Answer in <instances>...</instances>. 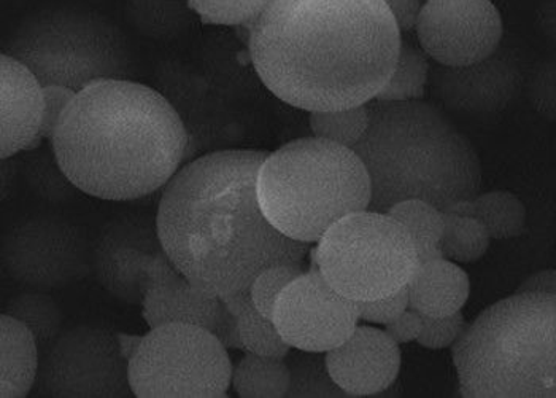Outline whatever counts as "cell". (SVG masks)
<instances>
[{
	"label": "cell",
	"mask_w": 556,
	"mask_h": 398,
	"mask_svg": "<svg viewBox=\"0 0 556 398\" xmlns=\"http://www.w3.org/2000/svg\"><path fill=\"white\" fill-rule=\"evenodd\" d=\"M43 95L45 113L40 137L51 142L64 112L67 111L68 104H71L72 99L75 98L77 92L74 89L61 87V85H48V87H43Z\"/></svg>",
	"instance_id": "obj_36"
},
{
	"label": "cell",
	"mask_w": 556,
	"mask_h": 398,
	"mask_svg": "<svg viewBox=\"0 0 556 398\" xmlns=\"http://www.w3.org/2000/svg\"><path fill=\"white\" fill-rule=\"evenodd\" d=\"M315 263L334 290L358 303L397 294L420 268L407 229L370 209L334 223L317 242Z\"/></svg>",
	"instance_id": "obj_8"
},
{
	"label": "cell",
	"mask_w": 556,
	"mask_h": 398,
	"mask_svg": "<svg viewBox=\"0 0 556 398\" xmlns=\"http://www.w3.org/2000/svg\"><path fill=\"white\" fill-rule=\"evenodd\" d=\"M408 308L424 318L456 314L468 303L471 281L458 263L444 257L421 262L407 286Z\"/></svg>",
	"instance_id": "obj_19"
},
{
	"label": "cell",
	"mask_w": 556,
	"mask_h": 398,
	"mask_svg": "<svg viewBox=\"0 0 556 398\" xmlns=\"http://www.w3.org/2000/svg\"><path fill=\"white\" fill-rule=\"evenodd\" d=\"M231 386L240 398L287 397L290 387L287 360L245 352L232 366Z\"/></svg>",
	"instance_id": "obj_22"
},
{
	"label": "cell",
	"mask_w": 556,
	"mask_h": 398,
	"mask_svg": "<svg viewBox=\"0 0 556 398\" xmlns=\"http://www.w3.org/2000/svg\"><path fill=\"white\" fill-rule=\"evenodd\" d=\"M240 335H242L243 352L250 355L278 357L285 359L290 355L291 346L278 332L274 319L266 318L250 301L239 315Z\"/></svg>",
	"instance_id": "obj_31"
},
{
	"label": "cell",
	"mask_w": 556,
	"mask_h": 398,
	"mask_svg": "<svg viewBox=\"0 0 556 398\" xmlns=\"http://www.w3.org/2000/svg\"><path fill=\"white\" fill-rule=\"evenodd\" d=\"M269 152L225 149L185 163L163 188L161 246L175 268L214 297L250 290L266 268L304 265L312 244L294 241L261 209L257 174Z\"/></svg>",
	"instance_id": "obj_2"
},
{
	"label": "cell",
	"mask_w": 556,
	"mask_h": 398,
	"mask_svg": "<svg viewBox=\"0 0 556 398\" xmlns=\"http://www.w3.org/2000/svg\"><path fill=\"white\" fill-rule=\"evenodd\" d=\"M424 2H428V0H424Z\"/></svg>",
	"instance_id": "obj_44"
},
{
	"label": "cell",
	"mask_w": 556,
	"mask_h": 398,
	"mask_svg": "<svg viewBox=\"0 0 556 398\" xmlns=\"http://www.w3.org/2000/svg\"><path fill=\"white\" fill-rule=\"evenodd\" d=\"M431 87L442 104L455 112L489 115L506 109L520 91L521 74L509 58L492 57L462 67L431 71Z\"/></svg>",
	"instance_id": "obj_15"
},
{
	"label": "cell",
	"mask_w": 556,
	"mask_h": 398,
	"mask_svg": "<svg viewBox=\"0 0 556 398\" xmlns=\"http://www.w3.org/2000/svg\"><path fill=\"white\" fill-rule=\"evenodd\" d=\"M231 376L228 349L199 325L150 328L129 359V384L137 398H223Z\"/></svg>",
	"instance_id": "obj_9"
},
{
	"label": "cell",
	"mask_w": 556,
	"mask_h": 398,
	"mask_svg": "<svg viewBox=\"0 0 556 398\" xmlns=\"http://www.w3.org/2000/svg\"><path fill=\"white\" fill-rule=\"evenodd\" d=\"M463 398H556V295L515 290L452 346Z\"/></svg>",
	"instance_id": "obj_5"
},
{
	"label": "cell",
	"mask_w": 556,
	"mask_h": 398,
	"mask_svg": "<svg viewBox=\"0 0 556 398\" xmlns=\"http://www.w3.org/2000/svg\"><path fill=\"white\" fill-rule=\"evenodd\" d=\"M126 12L140 33L157 40L184 33L194 13L188 0H128Z\"/></svg>",
	"instance_id": "obj_25"
},
{
	"label": "cell",
	"mask_w": 556,
	"mask_h": 398,
	"mask_svg": "<svg viewBox=\"0 0 556 398\" xmlns=\"http://www.w3.org/2000/svg\"><path fill=\"white\" fill-rule=\"evenodd\" d=\"M222 298L223 303L226 304L232 314L239 315L243 311V308L252 301V294L250 290L237 291V294L225 295Z\"/></svg>",
	"instance_id": "obj_41"
},
{
	"label": "cell",
	"mask_w": 556,
	"mask_h": 398,
	"mask_svg": "<svg viewBox=\"0 0 556 398\" xmlns=\"http://www.w3.org/2000/svg\"><path fill=\"white\" fill-rule=\"evenodd\" d=\"M0 397L24 398L36 386L40 349L29 328L12 315L0 318Z\"/></svg>",
	"instance_id": "obj_20"
},
{
	"label": "cell",
	"mask_w": 556,
	"mask_h": 398,
	"mask_svg": "<svg viewBox=\"0 0 556 398\" xmlns=\"http://www.w3.org/2000/svg\"><path fill=\"white\" fill-rule=\"evenodd\" d=\"M408 310V290L407 287L390 297L379 298V300L362 301L359 303V319L366 324L386 325L396 321L401 314Z\"/></svg>",
	"instance_id": "obj_35"
},
{
	"label": "cell",
	"mask_w": 556,
	"mask_h": 398,
	"mask_svg": "<svg viewBox=\"0 0 556 398\" xmlns=\"http://www.w3.org/2000/svg\"><path fill=\"white\" fill-rule=\"evenodd\" d=\"M37 396L48 398H128L129 360L118 333L98 325H75L60 333L40 355Z\"/></svg>",
	"instance_id": "obj_10"
},
{
	"label": "cell",
	"mask_w": 556,
	"mask_h": 398,
	"mask_svg": "<svg viewBox=\"0 0 556 398\" xmlns=\"http://www.w3.org/2000/svg\"><path fill=\"white\" fill-rule=\"evenodd\" d=\"M140 341H142V336L118 333L119 348H122L123 356L128 360L134 356V352L137 351V348H139Z\"/></svg>",
	"instance_id": "obj_42"
},
{
	"label": "cell",
	"mask_w": 556,
	"mask_h": 398,
	"mask_svg": "<svg viewBox=\"0 0 556 398\" xmlns=\"http://www.w3.org/2000/svg\"><path fill=\"white\" fill-rule=\"evenodd\" d=\"M308 125L315 137L353 149L369 128V108L362 104L341 111L308 112Z\"/></svg>",
	"instance_id": "obj_30"
},
{
	"label": "cell",
	"mask_w": 556,
	"mask_h": 398,
	"mask_svg": "<svg viewBox=\"0 0 556 398\" xmlns=\"http://www.w3.org/2000/svg\"><path fill=\"white\" fill-rule=\"evenodd\" d=\"M429 75L431 64L425 51L403 42L393 74L376 99L383 102L418 101L427 91Z\"/></svg>",
	"instance_id": "obj_27"
},
{
	"label": "cell",
	"mask_w": 556,
	"mask_h": 398,
	"mask_svg": "<svg viewBox=\"0 0 556 398\" xmlns=\"http://www.w3.org/2000/svg\"><path fill=\"white\" fill-rule=\"evenodd\" d=\"M2 53L18 60L42 87L81 91L101 80H132L137 54L128 34L104 13L51 5L30 13L5 40Z\"/></svg>",
	"instance_id": "obj_7"
},
{
	"label": "cell",
	"mask_w": 556,
	"mask_h": 398,
	"mask_svg": "<svg viewBox=\"0 0 556 398\" xmlns=\"http://www.w3.org/2000/svg\"><path fill=\"white\" fill-rule=\"evenodd\" d=\"M401 47L403 33L386 0H269L249 33L264 87L307 112L374 101Z\"/></svg>",
	"instance_id": "obj_1"
},
{
	"label": "cell",
	"mask_w": 556,
	"mask_h": 398,
	"mask_svg": "<svg viewBox=\"0 0 556 398\" xmlns=\"http://www.w3.org/2000/svg\"><path fill=\"white\" fill-rule=\"evenodd\" d=\"M386 3L401 33H408L417 27L425 5L424 0H386Z\"/></svg>",
	"instance_id": "obj_39"
},
{
	"label": "cell",
	"mask_w": 556,
	"mask_h": 398,
	"mask_svg": "<svg viewBox=\"0 0 556 398\" xmlns=\"http://www.w3.org/2000/svg\"><path fill=\"white\" fill-rule=\"evenodd\" d=\"M156 219L119 215L99 229L91 246V274L116 300L142 307L140 257L163 252Z\"/></svg>",
	"instance_id": "obj_14"
},
{
	"label": "cell",
	"mask_w": 556,
	"mask_h": 398,
	"mask_svg": "<svg viewBox=\"0 0 556 398\" xmlns=\"http://www.w3.org/2000/svg\"><path fill=\"white\" fill-rule=\"evenodd\" d=\"M444 212L476 219L489 232L492 241L518 238L527 228V208L513 191L493 190L471 199L453 202Z\"/></svg>",
	"instance_id": "obj_21"
},
{
	"label": "cell",
	"mask_w": 556,
	"mask_h": 398,
	"mask_svg": "<svg viewBox=\"0 0 556 398\" xmlns=\"http://www.w3.org/2000/svg\"><path fill=\"white\" fill-rule=\"evenodd\" d=\"M223 303V301H222ZM218 338V341L225 346L228 351H243L242 335H240L239 318L223 303L222 314H219L218 324L212 332Z\"/></svg>",
	"instance_id": "obj_38"
},
{
	"label": "cell",
	"mask_w": 556,
	"mask_h": 398,
	"mask_svg": "<svg viewBox=\"0 0 556 398\" xmlns=\"http://www.w3.org/2000/svg\"><path fill=\"white\" fill-rule=\"evenodd\" d=\"M266 217L288 238L317 244L334 223L366 211L372 190L355 150L320 137H301L269 153L257 174Z\"/></svg>",
	"instance_id": "obj_6"
},
{
	"label": "cell",
	"mask_w": 556,
	"mask_h": 398,
	"mask_svg": "<svg viewBox=\"0 0 556 398\" xmlns=\"http://www.w3.org/2000/svg\"><path fill=\"white\" fill-rule=\"evenodd\" d=\"M3 314L12 315L29 328L39 345L40 355L63 332V311L48 291L29 290L16 295L5 304Z\"/></svg>",
	"instance_id": "obj_24"
},
{
	"label": "cell",
	"mask_w": 556,
	"mask_h": 398,
	"mask_svg": "<svg viewBox=\"0 0 556 398\" xmlns=\"http://www.w3.org/2000/svg\"><path fill=\"white\" fill-rule=\"evenodd\" d=\"M50 144L78 191L134 201L163 190L184 166L188 132L166 96L116 78L78 91Z\"/></svg>",
	"instance_id": "obj_3"
},
{
	"label": "cell",
	"mask_w": 556,
	"mask_h": 398,
	"mask_svg": "<svg viewBox=\"0 0 556 398\" xmlns=\"http://www.w3.org/2000/svg\"><path fill=\"white\" fill-rule=\"evenodd\" d=\"M466 325L468 322L462 311L444 318H425L424 332L418 336L417 343L421 348L431 351L452 348L465 332Z\"/></svg>",
	"instance_id": "obj_34"
},
{
	"label": "cell",
	"mask_w": 556,
	"mask_h": 398,
	"mask_svg": "<svg viewBox=\"0 0 556 398\" xmlns=\"http://www.w3.org/2000/svg\"><path fill=\"white\" fill-rule=\"evenodd\" d=\"M24 178L37 197L53 204L68 201L78 190L71 178L65 176L53 149H42V146L27 153L24 160Z\"/></svg>",
	"instance_id": "obj_29"
},
{
	"label": "cell",
	"mask_w": 556,
	"mask_h": 398,
	"mask_svg": "<svg viewBox=\"0 0 556 398\" xmlns=\"http://www.w3.org/2000/svg\"><path fill=\"white\" fill-rule=\"evenodd\" d=\"M147 274L151 286L140 308L149 328L164 324H191L215 331L222 314V298L195 288L175 268L164 250L151 259Z\"/></svg>",
	"instance_id": "obj_17"
},
{
	"label": "cell",
	"mask_w": 556,
	"mask_h": 398,
	"mask_svg": "<svg viewBox=\"0 0 556 398\" xmlns=\"http://www.w3.org/2000/svg\"><path fill=\"white\" fill-rule=\"evenodd\" d=\"M290 370V387L288 398H342L349 397L345 390L338 386L326 365L323 352L300 351L291 349L285 357Z\"/></svg>",
	"instance_id": "obj_26"
},
{
	"label": "cell",
	"mask_w": 556,
	"mask_h": 398,
	"mask_svg": "<svg viewBox=\"0 0 556 398\" xmlns=\"http://www.w3.org/2000/svg\"><path fill=\"white\" fill-rule=\"evenodd\" d=\"M387 214L407 229L417 247L420 263L442 257L441 241L445 228V212L442 209L424 199H406L391 206Z\"/></svg>",
	"instance_id": "obj_23"
},
{
	"label": "cell",
	"mask_w": 556,
	"mask_h": 398,
	"mask_svg": "<svg viewBox=\"0 0 556 398\" xmlns=\"http://www.w3.org/2000/svg\"><path fill=\"white\" fill-rule=\"evenodd\" d=\"M490 244L492 238L482 223L476 219L445 212V228L441 241L444 259L458 265H471L485 256Z\"/></svg>",
	"instance_id": "obj_28"
},
{
	"label": "cell",
	"mask_w": 556,
	"mask_h": 398,
	"mask_svg": "<svg viewBox=\"0 0 556 398\" xmlns=\"http://www.w3.org/2000/svg\"><path fill=\"white\" fill-rule=\"evenodd\" d=\"M424 315L408 308L396 321L386 325V332L397 345H407V343L417 341L418 336L424 332Z\"/></svg>",
	"instance_id": "obj_37"
},
{
	"label": "cell",
	"mask_w": 556,
	"mask_h": 398,
	"mask_svg": "<svg viewBox=\"0 0 556 398\" xmlns=\"http://www.w3.org/2000/svg\"><path fill=\"white\" fill-rule=\"evenodd\" d=\"M269 0H188L202 22L218 26H243L252 29Z\"/></svg>",
	"instance_id": "obj_32"
},
{
	"label": "cell",
	"mask_w": 556,
	"mask_h": 398,
	"mask_svg": "<svg viewBox=\"0 0 556 398\" xmlns=\"http://www.w3.org/2000/svg\"><path fill=\"white\" fill-rule=\"evenodd\" d=\"M273 319L291 348L323 355L349 339L362 321L358 301L334 290L317 266L285 288Z\"/></svg>",
	"instance_id": "obj_12"
},
{
	"label": "cell",
	"mask_w": 556,
	"mask_h": 398,
	"mask_svg": "<svg viewBox=\"0 0 556 398\" xmlns=\"http://www.w3.org/2000/svg\"><path fill=\"white\" fill-rule=\"evenodd\" d=\"M518 291H542V294L556 295V268L542 270L521 281Z\"/></svg>",
	"instance_id": "obj_40"
},
{
	"label": "cell",
	"mask_w": 556,
	"mask_h": 398,
	"mask_svg": "<svg viewBox=\"0 0 556 398\" xmlns=\"http://www.w3.org/2000/svg\"><path fill=\"white\" fill-rule=\"evenodd\" d=\"M304 271V265H294V263L274 265L261 271L250 287L256 310L266 318L273 319L278 298L283 294L285 288L296 281Z\"/></svg>",
	"instance_id": "obj_33"
},
{
	"label": "cell",
	"mask_w": 556,
	"mask_h": 398,
	"mask_svg": "<svg viewBox=\"0 0 556 398\" xmlns=\"http://www.w3.org/2000/svg\"><path fill=\"white\" fill-rule=\"evenodd\" d=\"M415 30L434 63L462 67L497 51L504 24L493 0H428Z\"/></svg>",
	"instance_id": "obj_13"
},
{
	"label": "cell",
	"mask_w": 556,
	"mask_h": 398,
	"mask_svg": "<svg viewBox=\"0 0 556 398\" xmlns=\"http://www.w3.org/2000/svg\"><path fill=\"white\" fill-rule=\"evenodd\" d=\"M325 357L332 380L349 397L382 396L396 383L403 362L400 345L370 325H358Z\"/></svg>",
	"instance_id": "obj_16"
},
{
	"label": "cell",
	"mask_w": 556,
	"mask_h": 398,
	"mask_svg": "<svg viewBox=\"0 0 556 398\" xmlns=\"http://www.w3.org/2000/svg\"><path fill=\"white\" fill-rule=\"evenodd\" d=\"M16 164L13 163L12 158H7V160H2V198L7 197L9 194V182L13 184V178H15L16 173Z\"/></svg>",
	"instance_id": "obj_43"
},
{
	"label": "cell",
	"mask_w": 556,
	"mask_h": 398,
	"mask_svg": "<svg viewBox=\"0 0 556 398\" xmlns=\"http://www.w3.org/2000/svg\"><path fill=\"white\" fill-rule=\"evenodd\" d=\"M85 229L60 215H33L13 223L0 247L2 271L30 290H60L91 273Z\"/></svg>",
	"instance_id": "obj_11"
},
{
	"label": "cell",
	"mask_w": 556,
	"mask_h": 398,
	"mask_svg": "<svg viewBox=\"0 0 556 398\" xmlns=\"http://www.w3.org/2000/svg\"><path fill=\"white\" fill-rule=\"evenodd\" d=\"M369 128L353 147L370 178V211L424 199L445 211L482 187L476 146L431 102H367Z\"/></svg>",
	"instance_id": "obj_4"
},
{
	"label": "cell",
	"mask_w": 556,
	"mask_h": 398,
	"mask_svg": "<svg viewBox=\"0 0 556 398\" xmlns=\"http://www.w3.org/2000/svg\"><path fill=\"white\" fill-rule=\"evenodd\" d=\"M0 157L2 160L20 152L39 149L43 144V87L36 75L10 54L0 57Z\"/></svg>",
	"instance_id": "obj_18"
}]
</instances>
